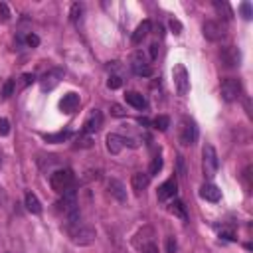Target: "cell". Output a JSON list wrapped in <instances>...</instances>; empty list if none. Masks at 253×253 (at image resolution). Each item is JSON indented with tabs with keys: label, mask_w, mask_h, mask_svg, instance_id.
Masks as SVG:
<instances>
[{
	"label": "cell",
	"mask_w": 253,
	"mask_h": 253,
	"mask_svg": "<svg viewBox=\"0 0 253 253\" xmlns=\"http://www.w3.org/2000/svg\"><path fill=\"white\" fill-rule=\"evenodd\" d=\"M24 204H26V210L32 211L34 215H40V213H42V204H40V200H38V196H36L34 192H26Z\"/></svg>",
	"instance_id": "obj_20"
},
{
	"label": "cell",
	"mask_w": 253,
	"mask_h": 253,
	"mask_svg": "<svg viewBox=\"0 0 253 253\" xmlns=\"http://www.w3.org/2000/svg\"><path fill=\"white\" fill-rule=\"evenodd\" d=\"M125 99H126V103H128L130 107H134V109H138V111H146V109H148V101L144 99V95H140V93H136V91H126V93H125Z\"/></svg>",
	"instance_id": "obj_17"
},
{
	"label": "cell",
	"mask_w": 253,
	"mask_h": 253,
	"mask_svg": "<svg viewBox=\"0 0 253 253\" xmlns=\"http://www.w3.org/2000/svg\"><path fill=\"white\" fill-rule=\"evenodd\" d=\"M176 192H178V180H176V178H168L166 182L160 184V188H158V192H156V198H158V202L164 204V202H168V200H174Z\"/></svg>",
	"instance_id": "obj_9"
},
{
	"label": "cell",
	"mask_w": 253,
	"mask_h": 253,
	"mask_svg": "<svg viewBox=\"0 0 253 253\" xmlns=\"http://www.w3.org/2000/svg\"><path fill=\"white\" fill-rule=\"evenodd\" d=\"M107 85H109V89H119V87L123 85V77H121L119 73H111Z\"/></svg>",
	"instance_id": "obj_28"
},
{
	"label": "cell",
	"mask_w": 253,
	"mask_h": 253,
	"mask_svg": "<svg viewBox=\"0 0 253 253\" xmlns=\"http://www.w3.org/2000/svg\"><path fill=\"white\" fill-rule=\"evenodd\" d=\"M200 196L206 200V202H219V198H221V190L215 186V184H204L202 188H200Z\"/></svg>",
	"instance_id": "obj_18"
},
{
	"label": "cell",
	"mask_w": 253,
	"mask_h": 253,
	"mask_svg": "<svg viewBox=\"0 0 253 253\" xmlns=\"http://www.w3.org/2000/svg\"><path fill=\"white\" fill-rule=\"evenodd\" d=\"M202 168H204L206 178H213L217 174L219 160H217V152L211 144H206L204 150H202Z\"/></svg>",
	"instance_id": "obj_4"
},
{
	"label": "cell",
	"mask_w": 253,
	"mask_h": 253,
	"mask_svg": "<svg viewBox=\"0 0 253 253\" xmlns=\"http://www.w3.org/2000/svg\"><path fill=\"white\" fill-rule=\"evenodd\" d=\"M24 43H26L28 47H38V45H40V38H38L36 34H26V36H24Z\"/></svg>",
	"instance_id": "obj_30"
},
{
	"label": "cell",
	"mask_w": 253,
	"mask_h": 253,
	"mask_svg": "<svg viewBox=\"0 0 253 253\" xmlns=\"http://www.w3.org/2000/svg\"><path fill=\"white\" fill-rule=\"evenodd\" d=\"M77 107H79V95H77V93H67V95H63V99L59 101V109H61L63 113H67V115L75 113Z\"/></svg>",
	"instance_id": "obj_16"
},
{
	"label": "cell",
	"mask_w": 253,
	"mask_h": 253,
	"mask_svg": "<svg viewBox=\"0 0 253 253\" xmlns=\"http://www.w3.org/2000/svg\"><path fill=\"white\" fill-rule=\"evenodd\" d=\"M61 77H63V71H61V69H49L47 73H43L42 79H40L42 91H51V89H55L57 83L61 81Z\"/></svg>",
	"instance_id": "obj_10"
},
{
	"label": "cell",
	"mask_w": 253,
	"mask_h": 253,
	"mask_svg": "<svg viewBox=\"0 0 253 253\" xmlns=\"http://www.w3.org/2000/svg\"><path fill=\"white\" fill-rule=\"evenodd\" d=\"M162 164H164V162H162V156H160V154H156V156L152 158L150 168H148V172H146V174H148V176H156V174L162 170Z\"/></svg>",
	"instance_id": "obj_26"
},
{
	"label": "cell",
	"mask_w": 253,
	"mask_h": 253,
	"mask_svg": "<svg viewBox=\"0 0 253 253\" xmlns=\"http://www.w3.org/2000/svg\"><path fill=\"white\" fill-rule=\"evenodd\" d=\"M73 184H75V176H73V172L69 168H59L49 176V186L57 194L67 192L69 188H73Z\"/></svg>",
	"instance_id": "obj_1"
},
{
	"label": "cell",
	"mask_w": 253,
	"mask_h": 253,
	"mask_svg": "<svg viewBox=\"0 0 253 253\" xmlns=\"http://www.w3.org/2000/svg\"><path fill=\"white\" fill-rule=\"evenodd\" d=\"M140 253H158V247H156L154 243H150V245H146L144 249H140Z\"/></svg>",
	"instance_id": "obj_39"
},
{
	"label": "cell",
	"mask_w": 253,
	"mask_h": 253,
	"mask_svg": "<svg viewBox=\"0 0 253 253\" xmlns=\"http://www.w3.org/2000/svg\"><path fill=\"white\" fill-rule=\"evenodd\" d=\"M158 55V43H150V59H156Z\"/></svg>",
	"instance_id": "obj_40"
},
{
	"label": "cell",
	"mask_w": 253,
	"mask_h": 253,
	"mask_svg": "<svg viewBox=\"0 0 253 253\" xmlns=\"http://www.w3.org/2000/svg\"><path fill=\"white\" fill-rule=\"evenodd\" d=\"M172 79H174L176 93H178V95H186L188 89H190V75H188V69H186L182 63L174 65V69H172Z\"/></svg>",
	"instance_id": "obj_7"
},
{
	"label": "cell",
	"mask_w": 253,
	"mask_h": 253,
	"mask_svg": "<svg viewBox=\"0 0 253 253\" xmlns=\"http://www.w3.org/2000/svg\"><path fill=\"white\" fill-rule=\"evenodd\" d=\"M168 26H170V30H172L174 34H182V24H180L176 18H172V20L168 22Z\"/></svg>",
	"instance_id": "obj_35"
},
{
	"label": "cell",
	"mask_w": 253,
	"mask_h": 253,
	"mask_svg": "<svg viewBox=\"0 0 253 253\" xmlns=\"http://www.w3.org/2000/svg\"><path fill=\"white\" fill-rule=\"evenodd\" d=\"M123 146H125V142H123V136L121 134H117V132L107 134V150L111 154H119L123 150Z\"/></svg>",
	"instance_id": "obj_19"
},
{
	"label": "cell",
	"mask_w": 253,
	"mask_h": 253,
	"mask_svg": "<svg viewBox=\"0 0 253 253\" xmlns=\"http://www.w3.org/2000/svg\"><path fill=\"white\" fill-rule=\"evenodd\" d=\"M150 243H154V229H152L150 225H144V227L138 229L136 235L132 237V245H134L136 249H144V247L150 245Z\"/></svg>",
	"instance_id": "obj_12"
},
{
	"label": "cell",
	"mask_w": 253,
	"mask_h": 253,
	"mask_svg": "<svg viewBox=\"0 0 253 253\" xmlns=\"http://www.w3.org/2000/svg\"><path fill=\"white\" fill-rule=\"evenodd\" d=\"M107 190H109V194H111L117 202H121V204L126 202V190H125V184H123L121 180L109 178V180H107Z\"/></svg>",
	"instance_id": "obj_13"
},
{
	"label": "cell",
	"mask_w": 253,
	"mask_h": 253,
	"mask_svg": "<svg viewBox=\"0 0 253 253\" xmlns=\"http://www.w3.org/2000/svg\"><path fill=\"white\" fill-rule=\"evenodd\" d=\"M152 125H154V128H158V130H168V126H170V119L166 117V115H158L154 121H152Z\"/></svg>",
	"instance_id": "obj_27"
},
{
	"label": "cell",
	"mask_w": 253,
	"mask_h": 253,
	"mask_svg": "<svg viewBox=\"0 0 253 253\" xmlns=\"http://www.w3.org/2000/svg\"><path fill=\"white\" fill-rule=\"evenodd\" d=\"M12 93H14V81L8 79V81L4 83V87H2V99H8Z\"/></svg>",
	"instance_id": "obj_31"
},
{
	"label": "cell",
	"mask_w": 253,
	"mask_h": 253,
	"mask_svg": "<svg viewBox=\"0 0 253 253\" xmlns=\"http://www.w3.org/2000/svg\"><path fill=\"white\" fill-rule=\"evenodd\" d=\"M148 32H150V22L148 20H144V22H140L138 26H136V30L132 32V43L134 45H138V43H142V40L148 36Z\"/></svg>",
	"instance_id": "obj_21"
},
{
	"label": "cell",
	"mask_w": 253,
	"mask_h": 253,
	"mask_svg": "<svg viewBox=\"0 0 253 253\" xmlns=\"http://www.w3.org/2000/svg\"><path fill=\"white\" fill-rule=\"evenodd\" d=\"M130 69L134 71V75L138 77H150L152 75V65H150V59L146 57V53L142 49L134 51L132 57H130Z\"/></svg>",
	"instance_id": "obj_5"
},
{
	"label": "cell",
	"mask_w": 253,
	"mask_h": 253,
	"mask_svg": "<svg viewBox=\"0 0 253 253\" xmlns=\"http://www.w3.org/2000/svg\"><path fill=\"white\" fill-rule=\"evenodd\" d=\"M10 132V123L8 119H0V136H6Z\"/></svg>",
	"instance_id": "obj_37"
},
{
	"label": "cell",
	"mask_w": 253,
	"mask_h": 253,
	"mask_svg": "<svg viewBox=\"0 0 253 253\" xmlns=\"http://www.w3.org/2000/svg\"><path fill=\"white\" fill-rule=\"evenodd\" d=\"M69 136H71L69 130H59V132H55V134H43V140H47V142H51V144H57V142L67 140Z\"/></svg>",
	"instance_id": "obj_25"
},
{
	"label": "cell",
	"mask_w": 253,
	"mask_h": 253,
	"mask_svg": "<svg viewBox=\"0 0 253 253\" xmlns=\"http://www.w3.org/2000/svg\"><path fill=\"white\" fill-rule=\"evenodd\" d=\"M219 93H221V99L225 103H233L241 97V83L239 79L235 77H225L221 81V87H219Z\"/></svg>",
	"instance_id": "obj_6"
},
{
	"label": "cell",
	"mask_w": 253,
	"mask_h": 253,
	"mask_svg": "<svg viewBox=\"0 0 253 253\" xmlns=\"http://www.w3.org/2000/svg\"><path fill=\"white\" fill-rule=\"evenodd\" d=\"M198 134H200V130H198L196 121L190 119V117H184L180 121V128H178V140H180V144L192 146L198 140Z\"/></svg>",
	"instance_id": "obj_3"
},
{
	"label": "cell",
	"mask_w": 253,
	"mask_h": 253,
	"mask_svg": "<svg viewBox=\"0 0 253 253\" xmlns=\"http://www.w3.org/2000/svg\"><path fill=\"white\" fill-rule=\"evenodd\" d=\"M202 30H204V38L210 40V42H219V40L225 38V26L221 22H217V20L204 22Z\"/></svg>",
	"instance_id": "obj_8"
},
{
	"label": "cell",
	"mask_w": 253,
	"mask_h": 253,
	"mask_svg": "<svg viewBox=\"0 0 253 253\" xmlns=\"http://www.w3.org/2000/svg\"><path fill=\"white\" fill-rule=\"evenodd\" d=\"M176 239L170 235V237H166V253H176Z\"/></svg>",
	"instance_id": "obj_34"
},
{
	"label": "cell",
	"mask_w": 253,
	"mask_h": 253,
	"mask_svg": "<svg viewBox=\"0 0 253 253\" xmlns=\"http://www.w3.org/2000/svg\"><path fill=\"white\" fill-rule=\"evenodd\" d=\"M101 126H103V113H101L99 109H93V111L89 113V117L85 119V123H83V132H85V134H93V132H97Z\"/></svg>",
	"instance_id": "obj_11"
},
{
	"label": "cell",
	"mask_w": 253,
	"mask_h": 253,
	"mask_svg": "<svg viewBox=\"0 0 253 253\" xmlns=\"http://www.w3.org/2000/svg\"><path fill=\"white\" fill-rule=\"evenodd\" d=\"M20 79H22V81H20V87H26V85H30V83H34V81H36L34 73H24Z\"/></svg>",
	"instance_id": "obj_33"
},
{
	"label": "cell",
	"mask_w": 253,
	"mask_h": 253,
	"mask_svg": "<svg viewBox=\"0 0 253 253\" xmlns=\"http://www.w3.org/2000/svg\"><path fill=\"white\" fill-rule=\"evenodd\" d=\"M219 55H221V61H223V65H225V67H235V65H239V63H241V53H239V49H237V47H233V45L223 47Z\"/></svg>",
	"instance_id": "obj_14"
},
{
	"label": "cell",
	"mask_w": 253,
	"mask_h": 253,
	"mask_svg": "<svg viewBox=\"0 0 253 253\" xmlns=\"http://www.w3.org/2000/svg\"><path fill=\"white\" fill-rule=\"evenodd\" d=\"M211 4H213V10L217 12V16H221L225 22L233 18V10H231V6L225 0H213Z\"/></svg>",
	"instance_id": "obj_22"
},
{
	"label": "cell",
	"mask_w": 253,
	"mask_h": 253,
	"mask_svg": "<svg viewBox=\"0 0 253 253\" xmlns=\"http://www.w3.org/2000/svg\"><path fill=\"white\" fill-rule=\"evenodd\" d=\"M148 182H150V176L146 172H134L130 176V186H132V190H134L136 196H140L148 188Z\"/></svg>",
	"instance_id": "obj_15"
},
{
	"label": "cell",
	"mask_w": 253,
	"mask_h": 253,
	"mask_svg": "<svg viewBox=\"0 0 253 253\" xmlns=\"http://www.w3.org/2000/svg\"><path fill=\"white\" fill-rule=\"evenodd\" d=\"M168 210H170V213H172V215L180 217L182 221H186V219H188V213H186V206H184V202H180V200H172V204L168 206Z\"/></svg>",
	"instance_id": "obj_23"
},
{
	"label": "cell",
	"mask_w": 253,
	"mask_h": 253,
	"mask_svg": "<svg viewBox=\"0 0 253 253\" xmlns=\"http://www.w3.org/2000/svg\"><path fill=\"white\" fill-rule=\"evenodd\" d=\"M67 233H69V237H71V241L75 245H91L95 241V237H97L95 229L89 227V225H85V223H81V221L75 223V225H69L67 227Z\"/></svg>",
	"instance_id": "obj_2"
},
{
	"label": "cell",
	"mask_w": 253,
	"mask_h": 253,
	"mask_svg": "<svg viewBox=\"0 0 253 253\" xmlns=\"http://www.w3.org/2000/svg\"><path fill=\"white\" fill-rule=\"evenodd\" d=\"M239 12H241L243 20H251V18H253V10H251V4H249V2H243V4L239 6Z\"/></svg>",
	"instance_id": "obj_29"
},
{
	"label": "cell",
	"mask_w": 253,
	"mask_h": 253,
	"mask_svg": "<svg viewBox=\"0 0 253 253\" xmlns=\"http://www.w3.org/2000/svg\"><path fill=\"white\" fill-rule=\"evenodd\" d=\"M10 16H12V14H10L8 4H6V2H0V20H2V22H8Z\"/></svg>",
	"instance_id": "obj_32"
},
{
	"label": "cell",
	"mask_w": 253,
	"mask_h": 253,
	"mask_svg": "<svg viewBox=\"0 0 253 253\" xmlns=\"http://www.w3.org/2000/svg\"><path fill=\"white\" fill-rule=\"evenodd\" d=\"M83 12H85L83 4H81V2H75V4L71 6V12H69V18H71V22H73V24H79V22L83 20Z\"/></svg>",
	"instance_id": "obj_24"
},
{
	"label": "cell",
	"mask_w": 253,
	"mask_h": 253,
	"mask_svg": "<svg viewBox=\"0 0 253 253\" xmlns=\"http://www.w3.org/2000/svg\"><path fill=\"white\" fill-rule=\"evenodd\" d=\"M91 144H93V142H91V136H89V134H85V136H83V138H79V142H77V146H79V148H89Z\"/></svg>",
	"instance_id": "obj_38"
},
{
	"label": "cell",
	"mask_w": 253,
	"mask_h": 253,
	"mask_svg": "<svg viewBox=\"0 0 253 253\" xmlns=\"http://www.w3.org/2000/svg\"><path fill=\"white\" fill-rule=\"evenodd\" d=\"M111 115H115V117H125V115H126V111H125L121 105H117V103H115V105H111Z\"/></svg>",
	"instance_id": "obj_36"
}]
</instances>
